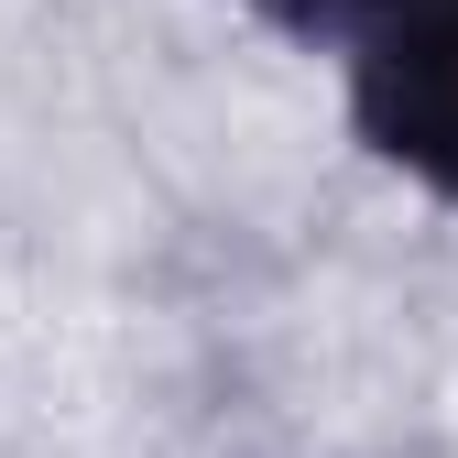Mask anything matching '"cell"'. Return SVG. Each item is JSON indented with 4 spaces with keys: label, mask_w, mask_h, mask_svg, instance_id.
Instances as JSON below:
<instances>
[{
    "label": "cell",
    "mask_w": 458,
    "mask_h": 458,
    "mask_svg": "<svg viewBox=\"0 0 458 458\" xmlns=\"http://www.w3.org/2000/svg\"><path fill=\"white\" fill-rule=\"evenodd\" d=\"M350 131L458 208V0H338L327 12Z\"/></svg>",
    "instance_id": "1"
},
{
    "label": "cell",
    "mask_w": 458,
    "mask_h": 458,
    "mask_svg": "<svg viewBox=\"0 0 458 458\" xmlns=\"http://www.w3.org/2000/svg\"><path fill=\"white\" fill-rule=\"evenodd\" d=\"M251 22H273V33H295V44H327V12L338 0H241Z\"/></svg>",
    "instance_id": "2"
}]
</instances>
